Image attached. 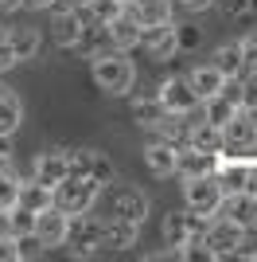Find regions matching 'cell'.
<instances>
[{
    "label": "cell",
    "mask_w": 257,
    "mask_h": 262,
    "mask_svg": "<svg viewBox=\"0 0 257 262\" xmlns=\"http://www.w3.org/2000/svg\"><path fill=\"white\" fill-rule=\"evenodd\" d=\"M70 51H78L82 59H94V55H101V51H113V39H109V24H94V20H86V24H82V35H78V43L70 47Z\"/></svg>",
    "instance_id": "ac0fdd59"
},
{
    "label": "cell",
    "mask_w": 257,
    "mask_h": 262,
    "mask_svg": "<svg viewBox=\"0 0 257 262\" xmlns=\"http://www.w3.org/2000/svg\"><path fill=\"white\" fill-rule=\"evenodd\" d=\"M90 78H94L97 90H106L113 98H125L137 86V63L128 59V51H101L90 59Z\"/></svg>",
    "instance_id": "6da1fadb"
},
{
    "label": "cell",
    "mask_w": 257,
    "mask_h": 262,
    "mask_svg": "<svg viewBox=\"0 0 257 262\" xmlns=\"http://www.w3.org/2000/svg\"><path fill=\"white\" fill-rule=\"evenodd\" d=\"M4 35H8V43H12V51H16V59H20V63L35 59V55H39V47H43V35H39V28H32V24L8 28Z\"/></svg>",
    "instance_id": "ffe728a7"
},
{
    "label": "cell",
    "mask_w": 257,
    "mask_h": 262,
    "mask_svg": "<svg viewBox=\"0 0 257 262\" xmlns=\"http://www.w3.org/2000/svg\"><path fill=\"white\" fill-rule=\"evenodd\" d=\"M101 192H106V188L97 184V180L66 172L63 180L51 188V204H55V208H63L66 215H82V211H94V204L101 200Z\"/></svg>",
    "instance_id": "3957f363"
},
{
    "label": "cell",
    "mask_w": 257,
    "mask_h": 262,
    "mask_svg": "<svg viewBox=\"0 0 257 262\" xmlns=\"http://www.w3.org/2000/svg\"><path fill=\"white\" fill-rule=\"evenodd\" d=\"M214 8L222 12L226 20H238V16H246L253 8V0H214Z\"/></svg>",
    "instance_id": "1f68e13d"
},
{
    "label": "cell",
    "mask_w": 257,
    "mask_h": 262,
    "mask_svg": "<svg viewBox=\"0 0 257 262\" xmlns=\"http://www.w3.org/2000/svg\"><path fill=\"white\" fill-rule=\"evenodd\" d=\"M218 157L203 153V149H191V145H175V176H211Z\"/></svg>",
    "instance_id": "9a60e30c"
},
{
    "label": "cell",
    "mask_w": 257,
    "mask_h": 262,
    "mask_svg": "<svg viewBox=\"0 0 257 262\" xmlns=\"http://www.w3.org/2000/svg\"><path fill=\"white\" fill-rule=\"evenodd\" d=\"M160 102H156V94H152V98H133V118L140 121V125H144V129H148L152 121H160Z\"/></svg>",
    "instance_id": "f1b7e54d"
},
{
    "label": "cell",
    "mask_w": 257,
    "mask_h": 262,
    "mask_svg": "<svg viewBox=\"0 0 257 262\" xmlns=\"http://www.w3.org/2000/svg\"><path fill=\"white\" fill-rule=\"evenodd\" d=\"M242 43V59H246V71H257V35H246L238 39Z\"/></svg>",
    "instance_id": "e575fe53"
},
{
    "label": "cell",
    "mask_w": 257,
    "mask_h": 262,
    "mask_svg": "<svg viewBox=\"0 0 257 262\" xmlns=\"http://www.w3.org/2000/svg\"><path fill=\"white\" fill-rule=\"evenodd\" d=\"M16 204L28 211H43V208H51V188L39 184V180H20V188H16Z\"/></svg>",
    "instance_id": "4316f807"
},
{
    "label": "cell",
    "mask_w": 257,
    "mask_h": 262,
    "mask_svg": "<svg viewBox=\"0 0 257 262\" xmlns=\"http://www.w3.org/2000/svg\"><path fill=\"white\" fill-rule=\"evenodd\" d=\"M156 102H160L164 114H175V118H191V114H199V106H203V98L191 90L187 75H171V78H164L160 90H156Z\"/></svg>",
    "instance_id": "277c9868"
},
{
    "label": "cell",
    "mask_w": 257,
    "mask_h": 262,
    "mask_svg": "<svg viewBox=\"0 0 257 262\" xmlns=\"http://www.w3.org/2000/svg\"><path fill=\"white\" fill-rule=\"evenodd\" d=\"M109 39H113L117 51H137V47H140V24L133 20L128 12H121L117 20L109 24Z\"/></svg>",
    "instance_id": "d4e9b609"
},
{
    "label": "cell",
    "mask_w": 257,
    "mask_h": 262,
    "mask_svg": "<svg viewBox=\"0 0 257 262\" xmlns=\"http://www.w3.org/2000/svg\"><path fill=\"white\" fill-rule=\"evenodd\" d=\"M8 161H12V137L0 133V168H8Z\"/></svg>",
    "instance_id": "74e56055"
},
{
    "label": "cell",
    "mask_w": 257,
    "mask_h": 262,
    "mask_svg": "<svg viewBox=\"0 0 257 262\" xmlns=\"http://www.w3.org/2000/svg\"><path fill=\"white\" fill-rule=\"evenodd\" d=\"M218 215L230 219V223H238V227H246V231H253V227H257V192H249V188L226 192Z\"/></svg>",
    "instance_id": "8fae6325"
},
{
    "label": "cell",
    "mask_w": 257,
    "mask_h": 262,
    "mask_svg": "<svg viewBox=\"0 0 257 262\" xmlns=\"http://www.w3.org/2000/svg\"><path fill=\"white\" fill-rule=\"evenodd\" d=\"M238 110H242V106H238L234 98H226L222 90H218V94H211V98H203V106H199V114H203V121H211V125H218V129H222V125H226V121H230V118H234Z\"/></svg>",
    "instance_id": "484cf974"
},
{
    "label": "cell",
    "mask_w": 257,
    "mask_h": 262,
    "mask_svg": "<svg viewBox=\"0 0 257 262\" xmlns=\"http://www.w3.org/2000/svg\"><path fill=\"white\" fill-rule=\"evenodd\" d=\"M222 184L211 176H183V208L187 211H199V215H218L222 208Z\"/></svg>",
    "instance_id": "5b68a950"
},
{
    "label": "cell",
    "mask_w": 257,
    "mask_h": 262,
    "mask_svg": "<svg viewBox=\"0 0 257 262\" xmlns=\"http://www.w3.org/2000/svg\"><path fill=\"white\" fill-rule=\"evenodd\" d=\"M66 164H70L74 176H90V180H97L101 188H109L117 180L113 161H109L106 153H97V149H66Z\"/></svg>",
    "instance_id": "52a82bcc"
},
{
    "label": "cell",
    "mask_w": 257,
    "mask_h": 262,
    "mask_svg": "<svg viewBox=\"0 0 257 262\" xmlns=\"http://www.w3.org/2000/svg\"><path fill=\"white\" fill-rule=\"evenodd\" d=\"M121 12H125L121 0H90V4H86V16H90L94 24H113Z\"/></svg>",
    "instance_id": "83f0119b"
},
{
    "label": "cell",
    "mask_w": 257,
    "mask_h": 262,
    "mask_svg": "<svg viewBox=\"0 0 257 262\" xmlns=\"http://www.w3.org/2000/svg\"><path fill=\"white\" fill-rule=\"evenodd\" d=\"M66 227H70V215H66L63 208H43V211H35V227H32V235L51 251V247H66Z\"/></svg>",
    "instance_id": "30bf717a"
},
{
    "label": "cell",
    "mask_w": 257,
    "mask_h": 262,
    "mask_svg": "<svg viewBox=\"0 0 257 262\" xmlns=\"http://www.w3.org/2000/svg\"><path fill=\"white\" fill-rule=\"evenodd\" d=\"M90 20L86 16V8H59L51 20V39L55 47H63V51H70V47L78 43V35H82V24Z\"/></svg>",
    "instance_id": "4fadbf2b"
},
{
    "label": "cell",
    "mask_w": 257,
    "mask_h": 262,
    "mask_svg": "<svg viewBox=\"0 0 257 262\" xmlns=\"http://www.w3.org/2000/svg\"><path fill=\"white\" fill-rule=\"evenodd\" d=\"M137 239H140V223L121 219V215H109V219H106L101 247H109V251H128V247H137Z\"/></svg>",
    "instance_id": "e0dca14e"
},
{
    "label": "cell",
    "mask_w": 257,
    "mask_h": 262,
    "mask_svg": "<svg viewBox=\"0 0 257 262\" xmlns=\"http://www.w3.org/2000/svg\"><path fill=\"white\" fill-rule=\"evenodd\" d=\"M16 63H20V59H16V51H12L8 35H0V75H4V71H12Z\"/></svg>",
    "instance_id": "d590c367"
},
{
    "label": "cell",
    "mask_w": 257,
    "mask_h": 262,
    "mask_svg": "<svg viewBox=\"0 0 257 262\" xmlns=\"http://www.w3.org/2000/svg\"><path fill=\"white\" fill-rule=\"evenodd\" d=\"M12 8H20V0H0V12H12Z\"/></svg>",
    "instance_id": "ab89813d"
},
{
    "label": "cell",
    "mask_w": 257,
    "mask_h": 262,
    "mask_svg": "<svg viewBox=\"0 0 257 262\" xmlns=\"http://www.w3.org/2000/svg\"><path fill=\"white\" fill-rule=\"evenodd\" d=\"M144 168H148L152 176H175V145L168 141H152L148 149H144Z\"/></svg>",
    "instance_id": "7402d4cb"
},
{
    "label": "cell",
    "mask_w": 257,
    "mask_h": 262,
    "mask_svg": "<svg viewBox=\"0 0 257 262\" xmlns=\"http://www.w3.org/2000/svg\"><path fill=\"white\" fill-rule=\"evenodd\" d=\"M207 223H211V215H199V211H168L164 215V223H160V235H164V243L168 247H175L179 251L183 243H191V239H203V231H207Z\"/></svg>",
    "instance_id": "8992f818"
},
{
    "label": "cell",
    "mask_w": 257,
    "mask_h": 262,
    "mask_svg": "<svg viewBox=\"0 0 257 262\" xmlns=\"http://www.w3.org/2000/svg\"><path fill=\"white\" fill-rule=\"evenodd\" d=\"M113 188V184H109ZM109 215H121V219H133L144 227V219H148V196L140 192V188H113L109 192Z\"/></svg>",
    "instance_id": "7c38bea8"
},
{
    "label": "cell",
    "mask_w": 257,
    "mask_h": 262,
    "mask_svg": "<svg viewBox=\"0 0 257 262\" xmlns=\"http://www.w3.org/2000/svg\"><path fill=\"white\" fill-rule=\"evenodd\" d=\"M183 145H191V149H203V153H222V129L211 125V121H191L187 129H183Z\"/></svg>",
    "instance_id": "d6986e66"
},
{
    "label": "cell",
    "mask_w": 257,
    "mask_h": 262,
    "mask_svg": "<svg viewBox=\"0 0 257 262\" xmlns=\"http://www.w3.org/2000/svg\"><path fill=\"white\" fill-rule=\"evenodd\" d=\"M203 243L214 258H257V251H249V231L222 215H211V223L203 231Z\"/></svg>",
    "instance_id": "7a4b0ae2"
},
{
    "label": "cell",
    "mask_w": 257,
    "mask_h": 262,
    "mask_svg": "<svg viewBox=\"0 0 257 262\" xmlns=\"http://www.w3.org/2000/svg\"><path fill=\"white\" fill-rule=\"evenodd\" d=\"M211 63L222 71L226 78H238V75H246V59H242V43L238 39H230V43H218L211 55Z\"/></svg>",
    "instance_id": "cb8c5ba5"
},
{
    "label": "cell",
    "mask_w": 257,
    "mask_h": 262,
    "mask_svg": "<svg viewBox=\"0 0 257 262\" xmlns=\"http://www.w3.org/2000/svg\"><path fill=\"white\" fill-rule=\"evenodd\" d=\"M121 4H128V0H121Z\"/></svg>",
    "instance_id": "60d3db41"
},
{
    "label": "cell",
    "mask_w": 257,
    "mask_h": 262,
    "mask_svg": "<svg viewBox=\"0 0 257 262\" xmlns=\"http://www.w3.org/2000/svg\"><path fill=\"white\" fill-rule=\"evenodd\" d=\"M66 172H70V164H66V149H43V153H35V161H32V180L55 188Z\"/></svg>",
    "instance_id": "5bb4252c"
},
{
    "label": "cell",
    "mask_w": 257,
    "mask_h": 262,
    "mask_svg": "<svg viewBox=\"0 0 257 262\" xmlns=\"http://www.w3.org/2000/svg\"><path fill=\"white\" fill-rule=\"evenodd\" d=\"M23 118H28V110H23L20 94H12V90L0 86V133H8V137H16L23 125Z\"/></svg>",
    "instance_id": "44dd1931"
},
{
    "label": "cell",
    "mask_w": 257,
    "mask_h": 262,
    "mask_svg": "<svg viewBox=\"0 0 257 262\" xmlns=\"http://www.w3.org/2000/svg\"><path fill=\"white\" fill-rule=\"evenodd\" d=\"M140 47L148 51L152 63H168V59H175V55H179V43H175V20L140 28Z\"/></svg>",
    "instance_id": "ba28073f"
},
{
    "label": "cell",
    "mask_w": 257,
    "mask_h": 262,
    "mask_svg": "<svg viewBox=\"0 0 257 262\" xmlns=\"http://www.w3.org/2000/svg\"><path fill=\"white\" fill-rule=\"evenodd\" d=\"M199 39H203V35H199L195 24H175V43H179V51H195Z\"/></svg>",
    "instance_id": "4dcf8cb0"
},
{
    "label": "cell",
    "mask_w": 257,
    "mask_h": 262,
    "mask_svg": "<svg viewBox=\"0 0 257 262\" xmlns=\"http://www.w3.org/2000/svg\"><path fill=\"white\" fill-rule=\"evenodd\" d=\"M187 82H191V90L199 94V98H211V94H218V90H222L226 75H222L214 63H199L195 71H187Z\"/></svg>",
    "instance_id": "603a6c76"
},
{
    "label": "cell",
    "mask_w": 257,
    "mask_h": 262,
    "mask_svg": "<svg viewBox=\"0 0 257 262\" xmlns=\"http://www.w3.org/2000/svg\"><path fill=\"white\" fill-rule=\"evenodd\" d=\"M20 4H23V8H32V12H47L55 0H20Z\"/></svg>",
    "instance_id": "f35d334b"
},
{
    "label": "cell",
    "mask_w": 257,
    "mask_h": 262,
    "mask_svg": "<svg viewBox=\"0 0 257 262\" xmlns=\"http://www.w3.org/2000/svg\"><path fill=\"white\" fill-rule=\"evenodd\" d=\"M0 262H20V243H16V235H0Z\"/></svg>",
    "instance_id": "836d02e7"
},
{
    "label": "cell",
    "mask_w": 257,
    "mask_h": 262,
    "mask_svg": "<svg viewBox=\"0 0 257 262\" xmlns=\"http://www.w3.org/2000/svg\"><path fill=\"white\" fill-rule=\"evenodd\" d=\"M8 227H12V235H32V227H35V211L20 208V204H12V208H8Z\"/></svg>",
    "instance_id": "f546056e"
},
{
    "label": "cell",
    "mask_w": 257,
    "mask_h": 262,
    "mask_svg": "<svg viewBox=\"0 0 257 262\" xmlns=\"http://www.w3.org/2000/svg\"><path fill=\"white\" fill-rule=\"evenodd\" d=\"M179 12H187V16H199V12H207V8H214V0H171Z\"/></svg>",
    "instance_id": "8d00e7d4"
},
{
    "label": "cell",
    "mask_w": 257,
    "mask_h": 262,
    "mask_svg": "<svg viewBox=\"0 0 257 262\" xmlns=\"http://www.w3.org/2000/svg\"><path fill=\"white\" fill-rule=\"evenodd\" d=\"M125 12L140 24V28H152V24L175 20V4H171V0H128Z\"/></svg>",
    "instance_id": "2e32d148"
},
{
    "label": "cell",
    "mask_w": 257,
    "mask_h": 262,
    "mask_svg": "<svg viewBox=\"0 0 257 262\" xmlns=\"http://www.w3.org/2000/svg\"><path fill=\"white\" fill-rule=\"evenodd\" d=\"M257 106V71H246L242 75V110Z\"/></svg>",
    "instance_id": "d6a6232c"
},
{
    "label": "cell",
    "mask_w": 257,
    "mask_h": 262,
    "mask_svg": "<svg viewBox=\"0 0 257 262\" xmlns=\"http://www.w3.org/2000/svg\"><path fill=\"white\" fill-rule=\"evenodd\" d=\"M257 149V129H253V121H249L246 110H238L234 118L222 125V153H238V157H246Z\"/></svg>",
    "instance_id": "9c48e42d"
}]
</instances>
